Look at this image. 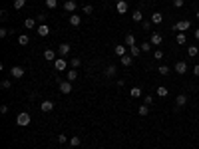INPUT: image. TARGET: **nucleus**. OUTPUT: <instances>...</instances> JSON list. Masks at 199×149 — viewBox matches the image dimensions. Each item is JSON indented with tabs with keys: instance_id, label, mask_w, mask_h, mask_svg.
I'll use <instances>...</instances> for the list:
<instances>
[{
	"instance_id": "1",
	"label": "nucleus",
	"mask_w": 199,
	"mask_h": 149,
	"mask_svg": "<svg viewBox=\"0 0 199 149\" xmlns=\"http://www.w3.org/2000/svg\"><path fill=\"white\" fill-rule=\"evenodd\" d=\"M30 121H32V117H30V113H28V112H20V113H18V117H16V123H18L20 127L30 125Z\"/></svg>"
},
{
	"instance_id": "2",
	"label": "nucleus",
	"mask_w": 199,
	"mask_h": 149,
	"mask_svg": "<svg viewBox=\"0 0 199 149\" xmlns=\"http://www.w3.org/2000/svg\"><path fill=\"white\" fill-rule=\"evenodd\" d=\"M191 28V22L189 20H181V22H177V24H173V28L171 30H175V32H179V34H183V32H187V30Z\"/></svg>"
},
{
	"instance_id": "3",
	"label": "nucleus",
	"mask_w": 199,
	"mask_h": 149,
	"mask_svg": "<svg viewBox=\"0 0 199 149\" xmlns=\"http://www.w3.org/2000/svg\"><path fill=\"white\" fill-rule=\"evenodd\" d=\"M10 76H12L14 80H20V78L24 76V68H22V66H12V68H10Z\"/></svg>"
},
{
	"instance_id": "4",
	"label": "nucleus",
	"mask_w": 199,
	"mask_h": 149,
	"mask_svg": "<svg viewBox=\"0 0 199 149\" xmlns=\"http://www.w3.org/2000/svg\"><path fill=\"white\" fill-rule=\"evenodd\" d=\"M175 72H177L179 76L187 74V62H185V60H179V62L175 64Z\"/></svg>"
},
{
	"instance_id": "5",
	"label": "nucleus",
	"mask_w": 199,
	"mask_h": 149,
	"mask_svg": "<svg viewBox=\"0 0 199 149\" xmlns=\"http://www.w3.org/2000/svg\"><path fill=\"white\" fill-rule=\"evenodd\" d=\"M58 86H60V92L64 93V96H68V93H72V82H68V80L64 82V80H62V82L58 84Z\"/></svg>"
},
{
	"instance_id": "6",
	"label": "nucleus",
	"mask_w": 199,
	"mask_h": 149,
	"mask_svg": "<svg viewBox=\"0 0 199 149\" xmlns=\"http://www.w3.org/2000/svg\"><path fill=\"white\" fill-rule=\"evenodd\" d=\"M113 52H116V56L124 58L125 54H128V46H125V44H116V48H113Z\"/></svg>"
},
{
	"instance_id": "7",
	"label": "nucleus",
	"mask_w": 199,
	"mask_h": 149,
	"mask_svg": "<svg viewBox=\"0 0 199 149\" xmlns=\"http://www.w3.org/2000/svg\"><path fill=\"white\" fill-rule=\"evenodd\" d=\"M187 104V96L185 93H179V96L175 97V109H179V108H183V105Z\"/></svg>"
},
{
	"instance_id": "8",
	"label": "nucleus",
	"mask_w": 199,
	"mask_h": 149,
	"mask_svg": "<svg viewBox=\"0 0 199 149\" xmlns=\"http://www.w3.org/2000/svg\"><path fill=\"white\" fill-rule=\"evenodd\" d=\"M40 109H42L44 113H48V112H52V109H54V104H52L50 100H44V101L40 104Z\"/></svg>"
},
{
	"instance_id": "9",
	"label": "nucleus",
	"mask_w": 199,
	"mask_h": 149,
	"mask_svg": "<svg viewBox=\"0 0 199 149\" xmlns=\"http://www.w3.org/2000/svg\"><path fill=\"white\" fill-rule=\"evenodd\" d=\"M54 68H56V70L58 72H64L66 70V68H68V62H66V60H54Z\"/></svg>"
},
{
	"instance_id": "10",
	"label": "nucleus",
	"mask_w": 199,
	"mask_h": 149,
	"mask_svg": "<svg viewBox=\"0 0 199 149\" xmlns=\"http://www.w3.org/2000/svg\"><path fill=\"white\" fill-rule=\"evenodd\" d=\"M116 10H117V14H125V12H128V2H125V0H120V2L116 4Z\"/></svg>"
},
{
	"instance_id": "11",
	"label": "nucleus",
	"mask_w": 199,
	"mask_h": 149,
	"mask_svg": "<svg viewBox=\"0 0 199 149\" xmlns=\"http://www.w3.org/2000/svg\"><path fill=\"white\" fill-rule=\"evenodd\" d=\"M36 32H38V36L44 38V36H48V34H50V26H46V24H40V26L36 28Z\"/></svg>"
},
{
	"instance_id": "12",
	"label": "nucleus",
	"mask_w": 199,
	"mask_h": 149,
	"mask_svg": "<svg viewBox=\"0 0 199 149\" xmlns=\"http://www.w3.org/2000/svg\"><path fill=\"white\" fill-rule=\"evenodd\" d=\"M161 22H163V14L161 12H153V14H151V24L157 26V24H161Z\"/></svg>"
},
{
	"instance_id": "13",
	"label": "nucleus",
	"mask_w": 199,
	"mask_h": 149,
	"mask_svg": "<svg viewBox=\"0 0 199 149\" xmlns=\"http://www.w3.org/2000/svg\"><path fill=\"white\" fill-rule=\"evenodd\" d=\"M149 42H151V44H155V46H159L163 42V36H161V34H157V32H153V34H151V38H149Z\"/></svg>"
},
{
	"instance_id": "14",
	"label": "nucleus",
	"mask_w": 199,
	"mask_h": 149,
	"mask_svg": "<svg viewBox=\"0 0 199 149\" xmlns=\"http://www.w3.org/2000/svg\"><path fill=\"white\" fill-rule=\"evenodd\" d=\"M70 50H72L70 44H60V46H58V52H60V56H68V54H70Z\"/></svg>"
},
{
	"instance_id": "15",
	"label": "nucleus",
	"mask_w": 199,
	"mask_h": 149,
	"mask_svg": "<svg viewBox=\"0 0 199 149\" xmlns=\"http://www.w3.org/2000/svg\"><path fill=\"white\" fill-rule=\"evenodd\" d=\"M64 10L66 12H74L76 10V0H66L64 2Z\"/></svg>"
},
{
	"instance_id": "16",
	"label": "nucleus",
	"mask_w": 199,
	"mask_h": 149,
	"mask_svg": "<svg viewBox=\"0 0 199 149\" xmlns=\"http://www.w3.org/2000/svg\"><path fill=\"white\" fill-rule=\"evenodd\" d=\"M116 74H117V68L113 66V64H109V66L105 68V76H108V78H113Z\"/></svg>"
},
{
	"instance_id": "17",
	"label": "nucleus",
	"mask_w": 199,
	"mask_h": 149,
	"mask_svg": "<svg viewBox=\"0 0 199 149\" xmlns=\"http://www.w3.org/2000/svg\"><path fill=\"white\" fill-rule=\"evenodd\" d=\"M24 28H28V30L38 28V26H36V18H26V20H24Z\"/></svg>"
},
{
	"instance_id": "18",
	"label": "nucleus",
	"mask_w": 199,
	"mask_h": 149,
	"mask_svg": "<svg viewBox=\"0 0 199 149\" xmlns=\"http://www.w3.org/2000/svg\"><path fill=\"white\" fill-rule=\"evenodd\" d=\"M18 44H20V46H28V44H30V38H28V34H20V36H18Z\"/></svg>"
},
{
	"instance_id": "19",
	"label": "nucleus",
	"mask_w": 199,
	"mask_h": 149,
	"mask_svg": "<svg viewBox=\"0 0 199 149\" xmlns=\"http://www.w3.org/2000/svg\"><path fill=\"white\" fill-rule=\"evenodd\" d=\"M66 80H68V82H72V84H74L76 80H78V72H76V70H70V72L66 74Z\"/></svg>"
},
{
	"instance_id": "20",
	"label": "nucleus",
	"mask_w": 199,
	"mask_h": 149,
	"mask_svg": "<svg viewBox=\"0 0 199 149\" xmlns=\"http://www.w3.org/2000/svg\"><path fill=\"white\" fill-rule=\"evenodd\" d=\"M132 20H133V22H143V12L141 10H135L132 14Z\"/></svg>"
},
{
	"instance_id": "21",
	"label": "nucleus",
	"mask_w": 199,
	"mask_h": 149,
	"mask_svg": "<svg viewBox=\"0 0 199 149\" xmlns=\"http://www.w3.org/2000/svg\"><path fill=\"white\" fill-rule=\"evenodd\" d=\"M197 54H199V48H197V46H187V56L189 58H195Z\"/></svg>"
},
{
	"instance_id": "22",
	"label": "nucleus",
	"mask_w": 199,
	"mask_h": 149,
	"mask_svg": "<svg viewBox=\"0 0 199 149\" xmlns=\"http://www.w3.org/2000/svg\"><path fill=\"white\" fill-rule=\"evenodd\" d=\"M44 60L54 62V60H56V52H54V50H46V52H44Z\"/></svg>"
},
{
	"instance_id": "23",
	"label": "nucleus",
	"mask_w": 199,
	"mask_h": 149,
	"mask_svg": "<svg viewBox=\"0 0 199 149\" xmlns=\"http://www.w3.org/2000/svg\"><path fill=\"white\" fill-rule=\"evenodd\" d=\"M124 42H125V46H128V48H132V46H135V36H133V34H128Z\"/></svg>"
},
{
	"instance_id": "24",
	"label": "nucleus",
	"mask_w": 199,
	"mask_h": 149,
	"mask_svg": "<svg viewBox=\"0 0 199 149\" xmlns=\"http://www.w3.org/2000/svg\"><path fill=\"white\" fill-rule=\"evenodd\" d=\"M129 96H132V97H141V96H143L141 88H137V86H135V88H132V89H129Z\"/></svg>"
},
{
	"instance_id": "25",
	"label": "nucleus",
	"mask_w": 199,
	"mask_h": 149,
	"mask_svg": "<svg viewBox=\"0 0 199 149\" xmlns=\"http://www.w3.org/2000/svg\"><path fill=\"white\" fill-rule=\"evenodd\" d=\"M70 24L72 26H80V24H82V18H80L78 14H72L70 16Z\"/></svg>"
},
{
	"instance_id": "26",
	"label": "nucleus",
	"mask_w": 199,
	"mask_h": 149,
	"mask_svg": "<svg viewBox=\"0 0 199 149\" xmlns=\"http://www.w3.org/2000/svg\"><path fill=\"white\" fill-rule=\"evenodd\" d=\"M139 54H141V48H139V46H132V48H129V56L132 58H137Z\"/></svg>"
},
{
	"instance_id": "27",
	"label": "nucleus",
	"mask_w": 199,
	"mask_h": 149,
	"mask_svg": "<svg viewBox=\"0 0 199 149\" xmlns=\"http://www.w3.org/2000/svg\"><path fill=\"white\" fill-rule=\"evenodd\" d=\"M155 93H157L159 97H167V93H169V92H167V88H165V86H159L157 89H155Z\"/></svg>"
},
{
	"instance_id": "28",
	"label": "nucleus",
	"mask_w": 199,
	"mask_h": 149,
	"mask_svg": "<svg viewBox=\"0 0 199 149\" xmlns=\"http://www.w3.org/2000/svg\"><path fill=\"white\" fill-rule=\"evenodd\" d=\"M120 62H121V64H124V66H125V68H128V66H132V62H133V58H132V56H128V54H125V56H124V58H120Z\"/></svg>"
},
{
	"instance_id": "29",
	"label": "nucleus",
	"mask_w": 199,
	"mask_h": 149,
	"mask_svg": "<svg viewBox=\"0 0 199 149\" xmlns=\"http://www.w3.org/2000/svg\"><path fill=\"white\" fill-rule=\"evenodd\" d=\"M80 143H82V139H80V137H78V135H74V137H72V139H70V147H72V149H76V147H78V145H80Z\"/></svg>"
},
{
	"instance_id": "30",
	"label": "nucleus",
	"mask_w": 199,
	"mask_h": 149,
	"mask_svg": "<svg viewBox=\"0 0 199 149\" xmlns=\"http://www.w3.org/2000/svg\"><path fill=\"white\" fill-rule=\"evenodd\" d=\"M12 32H14V28H0V38H6Z\"/></svg>"
},
{
	"instance_id": "31",
	"label": "nucleus",
	"mask_w": 199,
	"mask_h": 149,
	"mask_svg": "<svg viewBox=\"0 0 199 149\" xmlns=\"http://www.w3.org/2000/svg\"><path fill=\"white\" fill-rule=\"evenodd\" d=\"M147 113H149V105H139V116L145 117Z\"/></svg>"
},
{
	"instance_id": "32",
	"label": "nucleus",
	"mask_w": 199,
	"mask_h": 149,
	"mask_svg": "<svg viewBox=\"0 0 199 149\" xmlns=\"http://www.w3.org/2000/svg\"><path fill=\"white\" fill-rule=\"evenodd\" d=\"M151 46H153L151 42H141V46H139V48H141V52H149Z\"/></svg>"
},
{
	"instance_id": "33",
	"label": "nucleus",
	"mask_w": 199,
	"mask_h": 149,
	"mask_svg": "<svg viewBox=\"0 0 199 149\" xmlns=\"http://www.w3.org/2000/svg\"><path fill=\"white\" fill-rule=\"evenodd\" d=\"M80 64H82V60H80V58H74V60H70V66H72V70L80 68Z\"/></svg>"
},
{
	"instance_id": "34",
	"label": "nucleus",
	"mask_w": 199,
	"mask_h": 149,
	"mask_svg": "<svg viewBox=\"0 0 199 149\" xmlns=\"http://www.w3.org/2000/svg\"><path fill=\"white\" fill-rule=\"evenodd\" d=\"M175 42H177V44H185V42H187V36H185V34H177Z\"/></svg>"
},
{
	"instance_id": "35",
	"label": "nucleus",
	"mask_w": 199,
	"mask_h": 149,
	"mask_svg": "<svg viewBox=\"0 0 199 149\" xmlns=\"http://www.w3.org/2000/svg\"><path fill=\"white\" fill-rule=\"evenodd\" d=\"M46 16H48L46 12H40V14L36 16V22H42V24H46Z\"/></svg>"
},
{
	"instance_id": "36",
	"label": "nucleus",
	"mask_w": 199,
	"mask_h": 149,
	"mask_svg": "<svg viewBox=\"0 0 199 149\" xmlns=\"http://www.w3.org/2000/svg\"><path fill=\"white\" fill-rule=\"evenodd\" d=\"M46 6H48L50 10H54V8L58 6V0H46Z\"/></svg>"
},
{
	"instance_id": "37",
	"label": "nucleus",
	"mask_w": 199,
	"mask_h": 149,
	"mask_svg": "<svg viewBox=\"0 0 199 149\" xmlns=\"http://www.w3.org/2000/svg\"><path fill=\"white\" fill-rule=\"evenodd\" d=\"M157 72H159L161 76H167V74H169V68H167V66H159V68H157Z\"/></svg>"
},
{
	"instance_id": "38",
	"label": "nucleus",
	"mask_w": 199,
	"mask_h": 149,
	"mask_svg": "<svg viewBox=\"0 0 199 149\" xmlns=\"http://www.w3.org/2000/svg\"><path fill=\"white\" fill-rule=\"evenodd\" d=\"M24 4H26V0H14V8H16V10H20Z\"/></svg>"
},
{
	"instance_id": "39",
	"label": "nucleus",
	"mask_w": 199,
	"mask_h": 149,
	"mask_svg": "<svg viewBox=\"0 0 199 149\" xmlns=\"http://www.w3.org/2000/svg\"><path fill=\"white\" fill-rule=\"evenodd\" d=\"M0 86H2V89H8V88L12 86V82H10V80H2V84H0Z\"/></svg>"
},
{
	"instance_id": "40",
	"label": "nucleus",
	"mask_w": 199,
	"mask_h": 149,
	"mask_svg": "<svg viewBox=\"0 0 199 149\" xmlns=\"http://www.w3.org/2000/svg\"><path fill=\"white\" fill-rule=\"evenodd\" d=\"M92 12H94V8H92L90 4H86V6H84V14H92Z\"/></svg>"
},
{
	"instance_id": "41",
	"label": "nucleus",
	"mask_w": 199,
	"mask_h": 149,
	"mask_svg": "<svg viewBox=\"0 0 199 149\" xmlns=\"http://www.w3.org/2000/svg\"><path fill=\"white\" fill-rule=\"evenodd\" d=\"M143 100H145V105H151V104H153V96H145Z\"/></svg>"
},
{
	"instance_id": "42",
	"label": "nucleus",
	"mask_w": 199,
	"mask_h": 149,
	"mask_svg": "<svg viewBox=\"0 0 199 149\" xmlns=\"http://www.w3.org/2000/svg\"><path fill=\"white\" fill-rule=\"evenodd\" d=\"M183 2H185V0H173V6H175V8H181V6H183Z\"/></svg>"
},
{
	"instance_id": "43",
	"label": "nucleus",
	"mask_w": 199,
	"mask_h": 149,
	"mask_svg": "<svg viewBox=\"0 0 199 149\" xmlns=\"http://www.w3.org/2000/svg\"><path fill=\"white\" fill-rule=\"evenodd\" d=\"M141 28L143 30H151V20H149V22H141Z\"/></svg>"
},
{
	"instance_id": "44",
	"label": "nucleus",
	"mask_w": 199,
	"mask_h": 149,
	"mask_svg": "<svg viewBox=\"0 0 199 149\" xmlns=\"http://www.w3.org/2000/svg\"><path fill=\"white\" fill-rule=\"evenodd\" d=\"M153 56H155V60H161V58H163V52H161V50H155Z\"/></svg>"
},
{
	"instance_id": "45",
	"label": "nucleus",
	"mask_w": 199,
	"mask_h": 149,
	"mask_svg": "<svg viewBox=\"0 0 199 149\" xmlns=\"http://www.w3.org/2000/svg\"><path fill=\"white\" fill-rule=\"evenodd\" d=\"M58 141H60V143H66V141H68V137H66L64 133H60V135H58Z\"/></svg>"
},
{
	"instance_id": "46",
	"label": "nucleus",
	"mask_w": 199,
	"mask_h": 149,
	"mask_svg": "<svg viewBox=\"0 0 199 149\" xmlns=\"http://www.w3.org/2000/svg\"><path fill=\"white\" fill-rule=\"evenodd\" d=\"M0 113H8V105H2V108H0Z\"/></svg>"
},
{
	"instance_id": "47",
	"label": "nucleus",
	"mask_w": 199,
	"mask_h": 149,
	"mask_svg": "<svg viewBox=\"0 0 199 149\" xmlns=\"http://www.w3.org/2000/svg\"><path fill=\"white\" fill-rule=\"evenodd\" d=\"M193 74H195V76H199V64H197L195 68H193Z\"/></svg>"
},
{
	"instance_id": "48",
	"label": "nucleus",
	"mask_w": 199,
	"mask_h": 149,
	"mask_svg": "<svg viewBox=\"0 0 199 149\" xmlns=\"http://www.w3.org/2000/svg\"><path fill=\"white\" fill-rule=\"evenodd\" d=\"M195 38H197V40H199V28L195 30Z\"/></svg>"
},
{
	"instance_id": "49",
	"label": "nucleus",
	"mask_w": 199,
	"mask_h": 149,
	"mask_svg": "<svg viewBox=\"0 0 199 149\" xmlns=\"http://www.w3.org/2000/svg\"><path fill=\"white\" fill-rule=\"evenodd\" d=\"M195 18H197V20H199V10H197V14H195Z\"/></svg>"
},
{
	"instance_id": "50",
	"label": "nucleus",
	"mask_w": 199,
	"mask_h": 149,
	"mask_svg": "<svg viewBox=\"0 0 199 149\" xmlns=\"http://www.w3.org/2000/svg\"><path fill=\"white\" fill-rule=\"evenodd\" d=\"M64 149H72V147H64Z\"/></svg>"
}]
</instances>
